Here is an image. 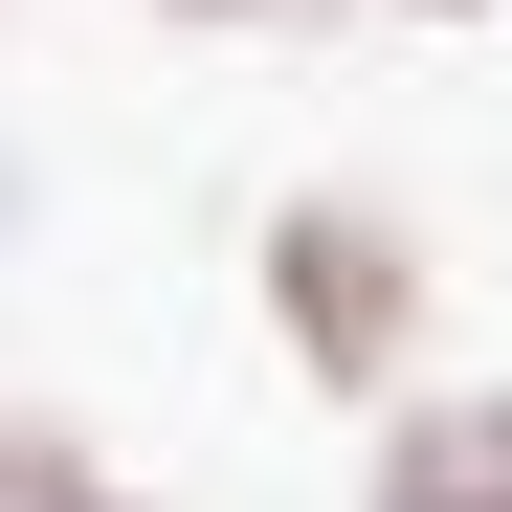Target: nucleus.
I'll return each mask as SVG.
<instances>
[{
	"instance_id": "obj_2",
	"label": "nucleus",
	"mask_w": 512,
	"mask_h": 512,
	"mask_svg": "<svg viewBox=\"0 0 512 512\" xmlns=\"http://www.w3.org/2000/svg\"><path fill=\"white\" fill-rule=\"evenodd\" d=\"M357 512H512V379L401 401V423H379V468H357Z\"/></svg>"
},
{
	"instance_id": "obj_4",
	"label": "nucleus",
	"mask_w": 512,
	"mask_h": 512,
	"mask_svg": "<svg viewBox=\"0 0 512 512\" xmlns=\"http://www.w3.org/2000/svg\"><path fill=\"white\" fill-rule=\"evenodd\" d=\"M156 23H312V0H156Z\"/></svg>"
},
{
	"instance_id": "obj_6",
	"label": "nucleus",
	"mask_w": 512,
	"mask_h": 512,
	"mask_svg": "<svg viewBox=\"0 0 512 512\" xmlns=\"http://www.w3.org/2000/svg\"><path fill=\"white\" fill-rule=\"evenodd\" d=\"M401 23H490V0H401Z\"/></svg>"
},
{
	"instance_id": "obj_5",
	"label": "nucleus",
	"mask_w": 512,
	"mask_h": 512,
	"mask_svg": "<svg viewBox=\"0 0 512 512\" xmlns=\"http://www.w3.org/2000/svg\"><path fill=\"white\" fill-rule=\"evenodd\" d=\"M0 245H23V156H0Z\"/></svg>"
},
{
	"instance_id": "obj_3",
	"label": "nucleus",
	"mask_w": 512,
	"mask_h": 512,
	"mask_svg": "<svg viewBox=\"0 0 512 512\" xmlns=\"http://www.w3.org/2000/svg\"><path fill=\"white\" fill-rule=\"evenodd\" d=\"M0 512H156L112 446H67V423H0Z\"/></svg>"
},
{
	"instance_id": "obj_1",
	"label": "nucleus",
	"mask_w": 512,
	"mask_h": 512,
	"mask_svg": "<svg viewBox=\"0 0 512 512\" xmlns=\"http://www.w3.org/2000/svg\"><path fill=\"white\" fill-rule=\"evenodd\" d=\"M268 334H290V379L379 401V379L423 357V223L357 201V179H290V201H268Z\"/></svg>"
}]
</instances>
